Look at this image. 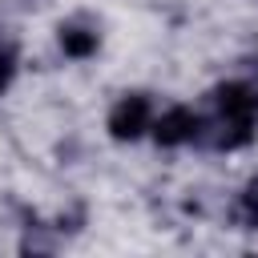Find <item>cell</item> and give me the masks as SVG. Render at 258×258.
I'll return each mask as SVG.
<instances>
[{
	"mask_svg": "<svg viewBox=\"0 0 258 258\" xmlns=\"http://www.w3.org/2000/svg\"><path fill=\"white\" fill-rule=\"evenodd\" d=\"M214 117L202 121L198 141H210L222 153H238L258 137V85L254 81H222L210 93Z\"/></svg>",
	"mask_w": 258,
	"mask_h": 258,
	"instance_id": "6da1fadb",
	"label": "cell"
},
{
	"mask_svg": "<svg viewBox=\"0 0 258 258\" xmlns=\"http://www.w3.org/2000/svg\"><path fill=\"white\" fill-rule=\"evenodd\" d=\"M149 125H153V101L149 93H121L105 117V129L113 141L121 145H133L141 137H149Z\"/></svg>",
	"mask_w": 258,
	"mask_h": 258,
	"instance_id": "7a4b0ae2",
	"label": "cell"
},
{
	"mask_svg": "<svg viewBox=\"0 0 258 258\" xmlns=\"http://www.w3.org/2000/svg\"><path fill=\"white\" fill-rule=\"evenodd\" d=\"M198 133H202V113L189 105H165L161 113H153V125H149V137L161 149L189 145V141H198Z\"/></svg>",
	"mask_w": 258,
	"mask_h": 258,
	"instance_id": "3957f363",
	"label": "cell"
},
{
	"mask_svg": "<svg viewBox=\"0 0 258 258\" xmlns=\"http://www.w3.org/2000/svg\"><path fill=\"white\" fill-rule=\"evenodd\" d=\"M56 44H60V52H64L69 60H89V56H97V48H101V28L89 24L85 16L60 20V24H56Z\"/></svg>",
	"mask_w": 258,
	"mask_h": 258,
	"instance_id": "277c9868",
	"label": "cell"
},
{
	"mask_svg": "<svg viewBox=\"0 0 258 258\" xmlns=\"http://www.w3.org/2000/svg\"><path fill=\"white\" fill-rule=\"evenodd\" d=\"M234 222L242 226V230H258V173L242 185V194L234 198Z\"/></svg>",
	"mask_w": 258,
	"mask_h": 258,
	"instance_id": "5b68a950",
	"label": "cell"
},
{
	"mask_svg": "<svg viewBox=\"0 0 258 258\" xmlns=\"http://www.w3.org/2000/svg\"><path fill=\"white\" fill-rule=\"evenodd\" d=\"M16 73H20V52H16V44H0V97L12 89Z\"/></svg>",
	"mask_w": 258,
	"mask_h": 258,
	"instance_id": "8992f818",
	"label": "cell"
}]
</instances>
